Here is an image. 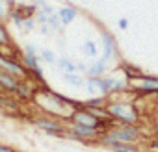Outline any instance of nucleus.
Returning a JSON list of instances; mask_svg holds the SVG:
<instances>
[{
	"mask_svg": "<svg viewBox=\"0 0 158 152\" xmlns=\"http://www.w3.org/2000/svg\"><path fill=\"white\" fill-rule=\"evenodd\" d=\"M37 26H39V32H41L43 35H50V34H52V30L48 28V24H47V22H45V24H37Z\"/></svg>",
	"mask_w": 158,
	"mask_h": 152,
	"instance_id": "cd10ccee",
	"label": "nucleus"
},
{
	"mask_svg": "<svg viewBox=\"0 0 158 152\" xmlns=\"http://www.w3.org/2000/svg\"><path fill=\"white\" fill-rule=\"evenodd\" d=\"M56 65H58V69H60L61 72H76V63L71 61V59L65 58V56H61V58L56 61Z\"/></svg>",
	"mask_w": 158,
	"mask_h": 152,
	"instance_id": "2eb2a0df",
	"label": "nucleus"
},
{
	"mask_svg": "<svg viewBox=\"0 0 158 152\" xmlns=\"http://www.w3.org/2000/svg\"><path fill=\"white\" fill-rule=\"evenodd\" d=\"M10 2H11V4H13V6H15V4H17V2H19V0H10Z\"/></svg>",
	"mask_w": 158,
	"mask_h": 152,
	"instance_id": "7c9ffc66",
	"label": "nucleus"
},
{
	"mask_svg": "<svg viewBox=\"0 0 158 152\" xmlns=\"http://www.w3.org/2000/svg\"><path fill=\"white\" fill-rule=\"evenodd\" d=\"M61 76H63L65 82H69V84L74 86V87H80V86L84 84V76L78 74V72H61Z\"/></svg>",
	"mask_w": 158,
	"mask_h": 152,
	"instance_id": "4468645a",
	"label": "nucleus"
},
{
	"mask_svg": "<svg viewBox=\"0 0 158 152\" xmlns=\"http://www.w3.org/2000/svg\"><path fill=\"white\" fill-rule=\"evenodd\" d=\"M58 17H60V21H61V24L63 26H69L74 19H76V15H78V10H76V6H73V4H69V6H61L58 11Z\"/></svg>",
	"mask_w": 158,
	"mask_h": 152,
	"instance_id": "9d476101",
	"label": "nucleus"
},
{
	"mask_svg": "<svg viewBox=\"0 0 158 152\" xmlns=\"http://www.w3.org/2000/svg\"><path fill=\"white\" fill-rule=\"evenodd\" d=\"M28 122L34 124L37 130L56 135V137H65V121L52 117V115H28Z\"/></svg>",
	"mask_w": 158,
	"mask_h": 152,
	"instance_id": "20e7f679",
	"label": "nucleus"
},
{
	"mask_svg": "<svg viewBox=\"0 0 158 152\" xmlns=\"http://www.w3.org/2000/svg\"><path fill=\"white\" fill-rule=\"evenodd\" d=\"M47 24H48V28L52 30V34H56V32H63V24H61V21H60L58 13L50 15V17H48V21H47Z\"/></svg>",
	"mask_w": 158,
	"mask_h": 152,
	"instance_id": "a211bd4d",
	"label": "nucleus"
},
{
	"mask_svg": "<svg viewBox=\"0 0 158 152\" xmlns=\"http://www.w3.org/2000/svg\"><path fill=\"white\" fill-rule=\"evenodd\" d=\"M106 113L115 124H143V115L136 100L110 98L106 104Z\"/></svg>",
	"mask_w": 158,
	"mask_h": 152,
	"instance_id": "f257e3e1",
	"label": "nucleus"
},
{
	"mask_svg": "<svg viewBox=\"0 0 158 152\" xmlns=\"http://www.w3.org/2000/svg\"><path fill=\"white\" fill-rule=\"evenodd\" d=\"M82 52H84V56H89V58H95L97 56V45H95V41H86L84 45H82Z\"/></svg>",
	"mask_w": 158,
	"mask_h": 152,
	"instance_id": "aec40b11",
	"label": "nucleus"
},
{
	"mask_svg": "<svg viewBox=\"0 0 158 152\" xmlns=\"http://www.w3.org/2000/svg\"><path fill=\"white\" fill-rule=\"evenodd\" d=\"M0 70H6V72L17 76L19 80H26V78H30L28 69H26L21 61H17V59H10V58H4V56H0Z\"/></svg>",
	"mask_w": 158,
	"mask_h": 152,
	"instance_id": "0eeeda50",
	"label": "nucleus"
},
{
	"mask_svg": "<svg viewBox=\"0 0 158 152\" xmlns=\"http://www.w3.org/2000/svg\"><path fill=\"white\" fill-rule=\"evenodd\" d=\"M21 80L17 76L6 72V70H0V91L2 93H10V95H15L17 87H19Z\"/></svg>",
	"mask_w": 158,
	"mask_h": 152,
	"instance_id": "1a4fd4ad",
	"label": "nucleus"
},
{
	"mask_svg": "<svg viewBox=\"0 0 158 152\" xmlns=\"http://www.w3.org/2000/svg\"><path fill=\"white\" fill-rule=\"evenodd\" d=\"M0 152H17V148L8 143H0Z\"/></svg>",
	"mask_w": 158,
	"mask_h": 152,
	"instance_id": "bb28decb",
	"label": "nucleus"
},
{
	"mask_svg": "<svg viewBox=\"0 0 158 152\" xmlns=\"http://www.w3.org/2000/svg\"><path fill=\"white\" fill-rule=\"evenodd\" d=\"M13 43V37L8 30V24L4 21H0V46H4V45H11Z\"/></svg>",
	"mask_w": 158,
	"mask_h": 152,
	"instance_id": "dca6fc26",
	"label": "nucleus"
},
{
	"mask_svg": "<svg viewBox=\"0 0 158 152\" xmlns=\"http://www.w3.org/2000/svg\"><path fill=\"white\" fill-rule=\"evenodd\" d=\"M23 52H24V54H30V56H37V54H39V50H37L32 43H26V45L23 46Z\"/></svg>",
	"mask_w": 158,
	"mask_h": 152,
	"instance_id": "393cba45",
	"label": "nucleus"
},
{
	"mask_svg": "<svg viewBox=\"0 0 158 152\" xmlns=\"http://www.w3.org/2000/svg\"><path fill=\"white\" fill-rule=\"evenodd\" d=\"M145 152H152V150H145Z\"/></svg>",
	"mask_w": 158,
	"mask_h": 152,
	"instance_id": "2f4dec72",
	"label": "nucleus"
},
{
	"mask_svg": "<svg viewBox=\"0 0 158 152\" xmlns=\"http://www.w3.org/2000/svg\"><path fill=\"white\" fill-rule=\"evenodd\" d=\"M67 122H73V124H80V126H88V128H95V130H99L101 134H104V132H108L115 122L112 121V119H106V121H102V119H97L95 115H91L82 104L78 106V108H74L71 113H69V119H67Z\"/></svg>",
	"mask_w": 158,
	"mask_h": 152,
	"instance_id": "f03ea898",
	"label": "nucleus"
},
{
	"mask_svg": "<svg viewBox=\"0 0 158 152\" xmlns=\"http://www.w3.org/2000/svg\"><path fill=\"white\" fill-rule=\"evenodd\" d=\"M151 126H152V132L158 134V104L152 106V111H151Z\"/></svg>",
	"mask_w": 158,
	"mask_h": 152,
	"instance_id": "5701e85b",
	"label": "nucleus"
},
{
	"mask_svg": "<svg viewBox=\"0 0 158 152\" xmlns=\"http://www.w3.org/2000/svg\"><path fill=\"white\" fill-rule=\"evenodd\" d=\"M108 97H102V95H99V97H93V98H88V100H84V102H80L84 108H106V104H108Z\"/></svg>",
	"mask_w": 158,
	"mask_h": 152,
	"instance_id": "ddd939ff",
	"label": "nucleus"
},
{
	"mask_svg": "<svg viewBox=\"0 0 158 152\" xmlns=\"http://www.w3.org/2000/svg\"><path fill=\"white\" fill-rule=\"evenodd\" d=\"M17 152H19V150H17Z\"/></svg>",
	"mask_w": 158,
	"mask_h": 152,
	"instance_id": "473e14b6",
	"label": "nucleus"
},
{
	"mask_svg": "<svg viewBox=\"0 0 158 152\" xmlns=\"http://www.w3.org/2000/svg\"><path fill=\"white\" fill-rule=\"evenodd\" d=\"M101 35H102V59L106 61V63H110V61H114L115 58H117V41H115V37H114V34H110L108 30H102L101 32Z\"/></svg>",
	"mask_w": 158,
	"mask_h": 152,
	"instance_id": "6e6552de",
	"label": "nucleus"
},
{
	"mask_svg": "<svg viewBox=\"0 0 158 152\" xmlns=\"http://www.w3.org/2000/svg\"><path fill=\"white\" fill-rule=\"evenodd\" d=\"M117 26H119L121 30H127V28H128V19H125V17H121V19L117 21Z\"/></svg>",
	"mask_w": 158,
	"mask_h": 152,
	"instance_id": "c85d7f7f",
	"label": "nucleus"
},
{
	"mask_svg": "<svg viewBox=\"0 0 158 152\" xmlns=\"http://www.w3.org/2000/svg\"><path fill=\"white\" fill-rule=\"evenodd\" d=\"M0 113H4L8 117H19L23 113V106L13 95L0 91Z\"/></svg>",
	"mask_w": 158,
	"mask_h": 152,
	"instance_id": "423d86ee",
	"label": "nucleus"
},
{
	"mask_svg": "<svg viewBox=\"0 0 158 152\" xmlns=\"http://www.w3.org/2000/svg\"><path fill=\"white\" fill-rule=\"evenodd\" d=\"M47 4H48L47 0H34V6H35L37 10H41V8H43V6H47Z\"/></svg>",
	"mask_w": 158,
	"mask_h": 152,
	"instance_id": "c756f323",
	"label": "nucleus"
},
{
	"mask_svg": "<svg viewBox=\"0 0 158 152\" xmlns=\"http://www.w3.org/2000/svg\"><path fill=\"white\" fill-rule=\"evenodd\" d=\"M88 69H89V65H88V63H82V61H78V63H76V72H78V74H80V72H84V74H86V72H88Z\"/></svg>",
	"mask_w": 158,
	"mask_h": 152,
	"instance_id": "a878e982",
	"label": "nucleus"
},
{
	"mask_svg": "<svg viewBox=\"0 0 158 152\" xmlns=\"http://www.w3.org/2000/svg\"><path fill=\"white\" fill-rule=\"evenodd\" d=\"M39 58H41V61H45V63H48V65H54V63L58 61L56 54H54L50 48H41V50H39Z\"/></svg>",
	"mask_w": 158,
	"mask_h": 152,
	"instance_id": "6ab92c4d",
	"label": "nucleus"
},
{
	"mask_svg": "<svg viewBox=\"0 0 158 152\" xmlns=\"http://www.w3.org/2000/svg\"><path fill=\"white\" fill-rule=\"evenodd\" d=\"M106 70H108V63L101 58V59H97L89 65V69L86 72V78H102L106 74Z\"/></svg>",
	"mask_w": 158,
	"mask_h": 152,
	"instance_id": "9b49d317",
	"label": "nucleus"
},
{
	"mask_svg": "<svg viewBox=\"0 0 158 152\" xmlns=\"http://www.w3.org/2000/svg\"><path fill=\"white\" fill-rule=\"evenodd\" d=\"M108 150L110 152H145V146L134 145V143H115Z\"/></svg>",
	"mask_w": 158,
	"mask_h": 152,
	"instance_id": "f8f14e48",
	"label": "nucleus"
},
{
	"mask_svg": "<svg viewBox=\"0 0 158 152\" xmlns=\"http://www.w3.org/2000/svg\"><path fill=\"white\" fill-rule=\"evenodd\" d=\"M101 132L95 128H88V126H80V124H73V122H65V137L78 141L86 146H95L99 141Z\"/></svg>",
	"mask_w": 158,
	"mask_h": 152,
	"instance_id": "39448f33",
	"label": "nucleus"
},
{
	"mask_svg": "<svg viewBox=\"0 0 158 152\" xmlns=\"http://www.w3.org/2000/svg\"><path fill=\"white\" fill-rule=\"evenodd\" d=\"M11 8H13V4L10 2V0H0V21H4V22L10 21Z\"/></svg>",
	"mask_w": 158,
	"mask_h": 152,
	"instance_id": "f3484780",
	"label": "nucleus"
},
{
	"mask_svg": "<svg viewBox=\"0 0 158 152\" xmlns=\"http://www.w3.org/2000/svg\"><path fill=\"white\" fill-rule=\"evenodd\" d=\"M145 150H152V152H158V134L152 132L147 141H145Z\"/></svg>",
	"mask_w": 158,
	"mask_h": 152,
	"instance_id": "412c9836",
	"label": "nucleus"
},
{
	"mask_svg": "<svg viewBox=\"0 0 158 152\" xmlns=\"http://www.w3.org/2000/svg\"><path fill=\"white\" fill-rule=\"evenodd\" d=\"M35 26H37L35 17H30V19L24 21V24H23V32H32V30H35Z\"/></svg>",
	"mask_w": 158,
	"mask_h": 152,
	"instance_id": "b1692460",
	"label": "nucleus"
},
{
	"mask_svg": "<svg viewBox=\"0 0 158 152\" xmlns=\"http://www.w3.org/2000/svg\"><path fill=\"white\" fill-rule=\"evenodd\" d=\"M108 135L115 139L117 143H134L143 145L147 141V135L143 132L141 124H114L108 130Z\"/></svg>",
	"mask_w": 158,
	"mask_h": 152,
	"instance_id": "7ed1b4c3",
	"label": "nucleus"
},
{
	"mask_svg": "<svg viewBox=\"0 0 158 152\" xmlns=\"http://www.w3.org/2000/svg\"><path fill=\"white\" fill-rule=\"evenodd\" d=\"M88 91L89 93H99L101 95V78H86Z\"/></svg>",
	"mask_w": 158,
	"mask_h": 152,
	"instance_id": "4be33fe9",
	"label": "nucleus"
}]
</instances>
